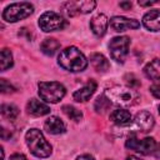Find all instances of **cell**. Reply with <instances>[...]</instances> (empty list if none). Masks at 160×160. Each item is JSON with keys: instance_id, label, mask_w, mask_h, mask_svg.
<instances>
[{"instance_id": "8", "label": "cell", "mask_w": 160, "mask_h": 160, "mask_svg": "<svg viewBox=\"0 0 160 160\" xmlns=\"http://www.w3.org/2000/svg\"><path fill=\"white\" fill-rule=\"evenodd\" d=\"M125 146L130 150H134L136 152H140L142 155H149L152 154L156 146V142L152 138H144V139H138L136 136H130L125 141Z\"/></svg>"}, {"instance_id": "24", "label": "cell", "mask_w": 160, "mask_h": 160, "mask_svg": "<svg viewBox=\"0 0 160 160\" xmlns=\"http://www.w3.org/2000/svg\"><path fill=\"white\" fill-rule=\"evenodd\" d=\"M96 6V2L90 0V1H79V9H80V14H88L90 11H92Z\"/></svg>"}, {"instance_id": "1", "label": "cell", "mask_w": 160, "mask_h": 160, "mask_svg": "<svg viewBox=\"0 0 160 160\" xmlns=\"http://www.w3.org/2000/svg\"><path fill=\"white\" fill-rule=\"evenodd\" d=\"M58 64L70 72H79L86 69L88 60L85 55L75 46L65 48L58 56Z\"/></svg>"}, {"instance_id": "29", "label": "cell", "mask_w": 160, "mask_h": 160, "mask_svg": "<svg viewBox=\"0 0 160 160\" xmlns=\"http://www.w3.org/2000/svg\"><path fill=\"white\" fill-rule=\"evenodd\" d=\"M152 155H154L155 158L160 159V142H159V144H156V146H155V150H154Z\"/></svg>"}, {"instance_id": "10", "label": "cell", "mask_w": 160, "mask_h": 160, "mask_svg": "<svg viewBox=\"0 0 160 160\" xmlns=\"http://www.w3.org/2000/svg\"><path fill=\"white\" fill-rule=\"evenodd\" d=\"M154 118L149 111H140L134 118V124L141 132H149L154 128Z\"/></svg>"}, {"instance_id": "27", "label": "cell", "mask_w": 160, "mask_h": 160, "mask_svg": "<svg viewBox=\"0 0 160 160\" xmlns=\"http://www.w3.org/2000/svg\"><path fill=\"white\" fill-rule=\"evenodd\" d=\"M10 160H28V159H26V156H25L24 154H19V152H16V154L11 155Z\"/></svg>"}, {"instance_id": "13", "label": "cell", "mask_w": 160, "mask_h": 160, "mask_svg": "<svg viewBox=\"0 0 160 160\" xmlns=\"http://www.w3.org/2000/svg\"><path fill=\"white\" fill-rule=\"evenodd\" d=\"M142 25L150 31H160V10L154 9L142 16Z\"/></svg>"}, {"instance_id": "14", "label": "cell", "mask_w": 160, "mask_h": 160, "mask_svg": "<svg viewBox=\"0 0 160 160\" xmlns=\"http://www.w3.org/2000/svg\"><path fill=\"white\" fill-rule=\"evenodd\" d=\"M26 110L32 116H44L50 112V108L38 99H30L26 104Z\"/></svg>"}, {"instance_id": "16", "label": "cell", "mask_w": 160, "mask_h": 160, "mask_svg": "<svg viewBox=\"0 0 160 160\" xmlns=\"http://www.w3.org/2000/svg\"><path fill=\"white\" fill-rule=\"evenodd\" d=\"M110 120L116 125H129L132 120V116L126 109H115L110 114Z\"/></svg>"}, {"instance_id": "12", "label": "cell", "mask_w": 160, "mask_h": 160, "mask_svg": "<svg viewBox=\"0 0 160 160\" xmlns=\"http://www.w3.org/2000/svg\"><path fill=\"white\" fill-rule=\"evenodd\" d=\"M96 82L94 80H89L84 86H81L80 89H78L74 94H72V99L78 102H84V101H88L92 94L95 92L96 90Z\"/></svg>"}, {"instance_id": "22", "label": "cell", "mask_w": 160, "mask_h": 160, "mask_svg": "<svg viewBox=\"0 0 160 160\" xmlns=\"http://www.w3.org/2000/svg\"><path fill=\"white\" fill-rule=\"evenodd\" d=\"M62 111H64V114H65L69 119H71V120H74V121H76V122L82 119V112H81L80 110H78L76 108L71 106V105H65V106H62Z\"/></svg>"}, {"instance_id": "33", "label": "cell", "mask_w": 160, "mask_h": 160, "mask_svg": "<svg viewBox=\"0 0 160 160\" xmlns=\"http://www.w3.org/2000/svg\"><path fill=\"white\" fill-rule=\"evenodd\" d=\"M159 114H160V105H159Z\"/></svg>"}, {"instance_id": "21", "label": "cell", "mask_w": 160, "mask_h": 160, "mask_svg": "<svg viewBox=\"0 0 160 160\" xmlns=\"http://www.w3.org/2000/svg\"><path fill=\"white\" fill-rule=\"evenodd\" d=\"M0 62H1V71L8 70L9 68L12 66V55L9 49H2L0 54Z\"/></svg>"}, {"instance_id": "15", "label": "cell", "mask_w": 160, "mask_h": 160, "mask_svg": "<svg viewBox=\"0 0 160 160\" xmlns=\"http://www.w3.org/2000/svg\"><path fill=\"white\" fill-rule=\"evenodd\" d=\"M44 128L48 132L52 134V135H59V134H62L65 132L66 130V126L64 124V121L58 118V116H50L45 120L44 122Z\"/></svg>"}, {"instance_id": "4", "label": "cell", "mask_w": 160, "mask_h": 160, "mask_svg": "<svg viewBox=\"0 0 160 160\" xmlns=\"http://www.w3.org/2000/svg\"><path fill=\"white\" fill-rule=\"evenodd\" d=\"M39 96L45 102L56 104L65 96V86L58 81H41L38 85Z\"/></svg>"}, {"instance_id": "9", "label": "cell", "mask_w": 160, "mask_h": 160, "mask_svg": "<svg viewBox=\"0 0 160 160\" xmlns=\"http://www.w3.org/2000/svg\"><path fill=\"white\" fill-rule=\"evenodd\" d=\"M110 26L114 31L121 32L130 29H138L140 28V22L136 19H129L125 16H114L110 19Z\"/></svg>"}, {"instance_id": "3", "label": "cell", "mask_w": 160, "mask_h": 160, "mask_svg": "<svg viewBox=\"0 0 160 160\" xmlns=\"http://www.w3.org/2000/svg\"><path fill=\"white\" fill-rule=\"evenodd\" d=\"M104 95L108 98L110 102L119 105V106L134 105L139 99V95L135 89L130 86H119V85L106 89Z\"/></svg>"}, {"instance_id": "17", "label": "cell", "mask_w": 160, "mask_h": 160, "mask_svg": "<svg viewBox=\"0 0 160 160\" xmlns=\"http://www.w3.org/2000/svg\"><path fill=\"white\" fill-rule=\"evenodd\" d=\"M144 74L154 82L160 81V59H154L152 61L148 62L144 68Z\"/></svg>"}, {"instance_id": "28", "label": "cell", "mask_w": 160, "mask_h": 160, "mask_svg": "<svg viewBox=\"0 0 160 160\" xmlns=\"http://www.w3.org/2000/svg\"><path fill=\"white\" fill-rule=\"evenodd\" d=\"M119 5H120V8H122V9H125V10H128V9L131 8V2H130V1H121Z\"/></svg>"}, {"instance_id": "31", "label": "cell", "mask_w": 160, "mask_h": 160, "mask_svg": "<svg viewBox=\"0 0 160 160\" xmlns=\"http://www.w3.org/2000/svg\"><path fill=\"white\" fill-rule=\"evenodd\" d=\"M152 4H155V1H139V5L141 6H150Z\"/></svg>"}, {"instance_id": "32", "label": "cell", "mask_w": 160, "mask_h": 160, "mask_svg": "<svg viewBox=\"0 0 160 160\" xmlns=\"http://www.w3.org/2000/svg\"><path fill=\"white\" fill-rule=\"evenodd\" d=\"M126 160H140L139 158H136V156H129Z\"/></svg>"}, {"instance_id": "11", "label": "cell", "mask_w": 160, "mask_h": 160, "mask_svg": "<svg viewBox=\"0 0 160 160\" xmlns=\"http://www.w3.org/2000/svg\"><path fill=\"white\" fill-rule=\"evenodd\" d=\"M108 26H109V20H108L106 15H104V14L95 15L90 21V29H91L92 34L98 38H101L105 35Z\"/></svg>"}, {"instance_id": "6", "label": "cell", "mask_w": 160, "mask_h": 160, "mask_svg": "<svg viewBox=\"0 0 160 160\" xmlns=\"http://www.w3.org/2000/svg\"><path fill=\"white\" fill-rule=\"evenodd\" d=\"M39 26L42 31L50 32L61 30L66 26V20L62 15L54 12V11H46L39 18Z\"/></svg>"}, {"instance_id": "20", "label": "cell", "mask_w": 160, "mask_h": 160, "mask_svg": "<svg viewBox=\"0 0 160 160\" xmlns=\"http://www.w3.org/2000/svg\"><path fill=\"white\" fill-rule=\"evenodd\" d=\"M1 114L4 118L14 120L19 115V109L12 104H2L1 105Z\"/></svg>"}, {"instance_id": "25", "label": "cell", "mask_w": 160, "mask_h": 160, "mask_svg": "<svg viewBox=\"0 0 160 160\" xmlns=\"http://www.w3.org/2000/svg\"><path fill=\"white\" fill-rule=\"evenodd\" d=\"M0 89H1V92H4V94H9V92H14L15 91L14 86L10 82H8L6 79H1L0 80Z\"/></svg>"}, {"instance_id": "5", "label": "cell", "mask_w": 160, "mask_h": 160, "mask_svg": "<svg viewBox=\"0 0 160 160\" xmlns=\"http://www.w3.org/2000/svg\"><path fill=\"white\" fill-rule=\"evenodd\" d=\"M34 12V6L30 2H14L8 5L2 11V19L8 22H16L26 19Z\"/></svg>"}, {"instance_id": "2", "label": "cell", "mask_w": 160, "mask_h": 160, "mask_svg": "<svg viewBox=\"0 0 160 160\" xmlns=\"http://www.w3.org/2000/svg\"><path fill=\"white\" fill-rule=\"evenodd\" d=\"M25 141L31 154L36 158L44 159L50 156L52 152L51 145L46 141L42 132L38 129H30L25 135Z\"/></svg>"}, {"instance_id": "26", "label": "cell", "mask_w": 160, "mask_h": 160, "mask_svg": "<svg viewBox=\"0 0 160 160\" xmlns=\"http://www.w3.org/2000/svg\"><path fill=\"white\" fill-rule=\"evenodd\" d=\"M150 92L152 94L154 98L160 99V81H156L150 86Z\"/></svg>"}, {"instance_id": "18", "label": "cell", "mask_w": 160, "mask_h": 160, "mask_svg": "<svg viewBox=\"0 0 160 160\" xmlns=\"http://www.w3.org/2000/svg\"><path fill=\"white\" fill-rule=\"evenodd\" d=\"M90 62H91L92 68L99 72H105L110 66L108 59L102 54H99V52H95L90 56Z\"/></svg>"}, {"instance_id": "19", "label": "cell", "mask_w": 160, "mask_h": 160, "mask_svg": "<svg viewBox=\"0 0 160 160\" xmlns=\"http://www.w3.org/2000/svg\"><path fill=\"white\" fill-rule=\"evenodd\" d=\"M60 48V42L54 39V38H49V39H45L41 44H40V50L45 54V55H54Z\"/></svg>"}, {"instance_id": "23", "label": "cell", "mask_w": 160, "mask_h": 160, "mask_svg": "<svg viewBox=\"0 0 160 160\" xmlns=\"http://www.w3.org/2000/svg\"><path fill=\"white\" fill-rule=\"evenodd\" d=\"M110 104H111V102L108 100V98H106L105 95H101V96H99V98L96 99L94 108H95L96 112H101V114H102V112H105V111L109 109Z\"/></svg>"}, {"instance_id": "7", "label": "cell", "mask_w": 160, "mask_h": 160, "mask_svg": "<svg viewBox=\"0 0 160 160\" xmlns=\"http://www.w3.org/2000/svg\"><path fill=\"white\" fill-rule=\"evenodd\" d=\"M130 46V39L128 36H115L109 42L110 56L116 62H124Z\"/></svg>"}, {"instance_id": "30", "label": "cell", "mask_w": 160, "mask_h": 160, "mask_svg": "<svg viewBox=\"0 0 160 160\" xmlns=\"http://www.w3.org/2000/svg\"><path fill=\"white\" fill-rule=\"evenodd\" d=\"M76 160H94V158L92 156H90V155H80V156H78L76 158Z\"/></svg>"}]
</instances>
